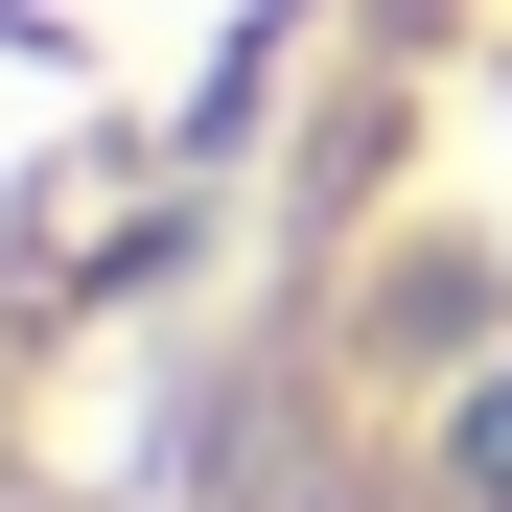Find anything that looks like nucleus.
Here are the masks:
<instances>
[{
	"label": "nucleus",
	"mask_w": 512,
	"mask_h": 512,
	"mask_svg": "<svg viewBox=\"0 0 512 512\" xmlns=\"http://www.w3.org/2000/svg\"><path fill=\"white\" fill-rule=\"evenodd\" d=\"M210 24H233V0H0V210H24L70 140H117Z\"/></svg>",
	"instance_id": "1"
}]
</instances>
